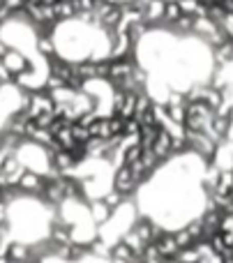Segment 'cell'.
I'll use <instances>...</instances> for the list:
<instances>
[{"label":"cell","instance_id":"1","mask_svg":"<svg viewBox=\"0 0 233 263\" xmlns=\"http://www.w3.org/2000/svg\"><path fill=\"white\" fill-rule=\"evenodd\" d=\"M212 106L206 102H192L189 106H185V125L189 132H201L212 123Z\"/></svg>","mask_w":233,"mask_h":263},{"label":"cell","instance_id":"3","mask_svg":"<svg viewBox=\"0 0 233 263\" xmlns=\"http://www.w3.org/2000/svg\"><path fill=\"white\" fill-rule=\"evenodd\" d=\"M134 185H137L134 171L129 166H120V171L115 173V190H118L120 194H125V192H132Z\"/></svg>","mask_w":233,"mask_h":263},{"label":"cell","instance_id":"11","mask_svg":"<svg viewBox=\"0 0 233 263\" xmlns=\"http://www.w3.org/2000/svg\"><path fill=\"white\" fill-rule=\"evenodd\" d=\"M162 14H164L166 21H178L183 12H180L178 3H169V5H164V12H162Z\"/></svg>","mask_w":233,"mask_h":263},{"label":"cell","instance_id":"5","mask_svg":"<svg viewBox=\"0 0 233 263\" xmlns=\"http://www.w3.org/2000/svg\"><path fill=\"white\" fill-rule=\"evenodd\" d=\"M7 259H9V263H26L28 261V247L26 245H9Z\"/></svg>","mask_w":233,"mask_h":263},{"label":"cell","instance_id":"2","mask_svg":"<svg viewBox=\"0 0 233 263\" xmlns=\"http://www.w3.org/2000/svg\"><path fill=\"white\" fill-rule=\"evenodd\" d=\"M171 150H173V136H171L166 129L160 127V129H157L155 141H152V145H150L152 157H155V159H162V157H166Z\"/></svg>","mask_w":233,"mask_h":263},{"label":"cell","instance_id":"12","mask_svg":"<svg viewBox=\"0 0 233 263\" xmlns=\"http://www.w3.org/2000/svg\"><path fill=\"white\" fill-rule=\"evenodd\" d=\"M212 125H215V132H217V134H224L226 127H229V120H226V118H220V116H217V118H212Z\"/></svg>","mask_w":233,"mask_h":263},{"label":"cell","instance_id":"4","mask_svg":"<svg viewBox=\"0 0 233 263\" xmlns=\"http://www.w3.org/2000/svg\"><path fill=\"white\" fill-rule=\"evenodd\" d=\"M129 72H132V69H129V65L125 63V60H115V63L109 65V79H113V81H123V79H127Z\"/></svg>","mask_w":233,"mask_h":263},{"label":"cell","instance_id":"9","mask_svg":"<svg viewBox=\"0 0 233 263\" xmlns=\"http://www.w3.org/2000/svg\"><path fill=\"white\" fill-rule=\"evenodd\" d=\"M72 164H74V159H72V155H69L67 150H58V153H55V166H58L60 171L69 168Z\"/></svg>","mask_w":233,"mask_h":263},{"label":"cell","instance_id":"8","mask_svg":"<svg viewBox=\"0 0 233 263\" xmlns=\"http://www.w3.org/2000/svg\"><path fill=\"white\" fill-rule=\"evenodd\" d=\"M113 256H115V261H118V263H123V261H137V259H139V256L134 254V252L129 250L127 245H125V242H120V245L115 247V250H113Z\"/></svg>","mask_w":233,"mask_h":263},{"label":"cell","instance_id":"10","mask_svg":"<svg viewBox=\"0 0 233 263\" xmlns=\"http://www.w3.org/2000/svg\"><path fill=\"white\" fill-rule=\"evenodd\" d=\"M120 16H123V14H120V9H118V5H109V9H106L104 12V23H109V26H115V23L120 21Z\"/></svg>","mask_w":233,"mask_h":263},{"label":"cell","instance_id":"7","mask_svg":"<svg viewBox=\"0 0 233 263\" xmlns=\"http://www.w3.org/2000/svg\"><path fill=\"white\" fill-rule=\"evenodd\" d=\"M141 155H143L141 145H127V148H125V164H123V166H129V168H132L134 164H139Z\"/></svg>","mask_w":233,"mask_h":263},{"label":"cell","instance_id":"6","mask_svg":"<svg viewBox=\"0 0 233 263\" xmlns=\"http://www.w3.org/2000/svg\"><path fill=\"white\" fill-rule=\"evenodd\" d=\"M18 185H21L23 190H42V187H44V180H42L40 176H35V173H23Z\"/></svg>","mask_w":233,"mask_h":263}]
</instances>
